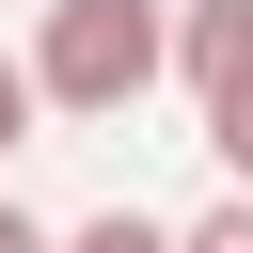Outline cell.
<instances>
[{"instance_id": "6da1fadb", "label": "cell", "mask_w": 253, "mask_h": 253, "mask_svg": "<svg viewBox=\"0 0 253 253\" xmlns=\"http://www.w3.org/2000/svg\"><path fill=\"white\" fill-rule=\"evenodd\" d=\"M32 79H47V111L111 126V111H142L174 79V16L158 0H47L32 16Z\"/></svg>"}, {"instance_id": "7a4b0ae2", "label": "cell", "mask_w": 253, "mask_h": 253, "mask_svg": "<svg viewBox=\"0 0 253 253\" xmlns=\"http://www.w3.org/2000/svg\"><path fill=\"white\" fill-rule=\"evenodd\" d=\"M174 79H190V111H206V158L253 190V0H190V16H174Z\"/></svg>"}, {"instance_id": "3957f363", "label": "cell", "mask_w": 253, "mask_h": 253, "mask_svg": "<svg viewBox=\"0 0 253 253\" xmlns=\"http://www.w3.org/2000/svg\"><path fill=\"white\" fill-rule=\"evenodd\" d=\"M47 253H190V237H174V221H142V206H95V221H63Z\"/></svg>"}, {"instance_id": "277c9868", "label": "cell", "mask_w": 253, "mask_h": 253, "mask_svg": "<svg viewBox=\"0 0 253 253\" xmlns=\"http://www.w3.org/2000/svg\"><path fill=\"white\" fill-rule=\"evenodd\" d=\"M174 237H190V253H253V190L221 174V206H206V221H174Z\"/></svg>"}, {"instance_id": "5b68a950", "label": "cell", "mask_w": 253, "mask_h": 253, "mask_svg": "<svg viewBox=\"0 0 253 253\" xmlns=\"http://www.w3.org/2000/svg\"><path fill=\"white\" fill-rule=\"evenodd\" d=\"M32 111H47V79H32V63H0V158L32 142Z\"/></svg>"}, {"instance_id": "8992f818", "label": "cell", "mask_w": 253, "mask_h": 253, "mask_svg": "<svg viewBox=\"0 0 253 253\" xmlns=\"http://www.w3.org/2000/svg\"><path fill=\"white\" fill-rule=\"evenodd\" d=\"M0 253H47V221H32V206H16V190H0Z\"/></svg>"}]
</instances>
